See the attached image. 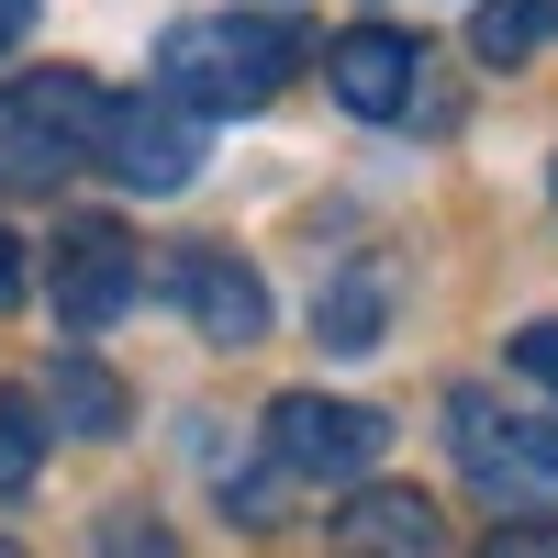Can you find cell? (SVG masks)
Listing matches in <instances>:
<instances>
[{"label":"cell","instance_id":"cell-7","mask_svg":"<svg viewBox=\"0 0 558 558\" xmlns=\"http://www.w3.org/2000/svg\"><path fill=\"white\" fill-rule=\"evenodd\" d=\"M413 78H425V45H413V34H391V23H357V34H336V45H324V89H336L357 123L413 112Z\"/></svg>","mask_w":558,"mask_h":558},{"label":"cell","instance_id":"cell-18","mask_svg":"<svg viewBox=\"0 0 558 558\" xmlns=\"http://www.w3.org/2000/svg\"><path fill=\"white\" fill-rule=\"evenodd\" d=\"M23 34H34V0H0V57H12Z\"/></svg>","mask_w":558,"mask_h":558},{"label":"cell","instance_id":"cell-10","mask_svg":"<svg viewBox=\"0 0 558 558\" xmlns=\"http://www.w3.org/2000/svg\"><path fill=\"white\" fill-rule=\"evenodd\" d=\"M34 402H45V425H68V436H123V413H134L101 357H57V380H45Z\"/></svg>","mask_w":558,"mask_h":558},{"label":"cell","instance_id":"cell-2","mask_svg":"<svg viewBox=\"0 0 558 558\" xmlns=\"http://www.w3.org/2000/svg\"><path fill=\"white\" fill-rule=\"evenodd\" d=\"M101 78L78 68H23V89H0V179L12 191H57V179L89 168V146H101Z\"/></svg>","mask_w":558,"mask_h":558},{"label":"cell","instance_id":"cell-11","mask_svg":"<svg viewBox=\"0 0 558 558\" xmlns=\"http://www.w3.org/2000/svg\"><path fill=\"white\" fill-rule=\"evenodd\" d=\"M558 45V0H481L470 12V57L481 68H525Z\"/></svg>","mask_w":558,"mask_h":558},{"label":"cell","instance_id":"cell-19","mask_svg":"<svg viewBox=\"0 0 558 558\" xmlns=\"http://www.w3.org/2000/svg\"><path fill=\"white\" fill-rule=\"evenodd\" d=\"M0 558H23V547H12V536H0Z\"/></svg>","mask_w":558,"mask_h":558},{"label":"cell","instance_id":"cell-16","mask_svg":"<svg viewBox=\"0 0 558 558\" xmlns=\"http://www.w3.org/2000/svg\"><path fill=\"white\" fill-rule=\"evenodd\" d=\"M470 558H558V525H502V536H481Z\"/></svg>","mask_w":558,"mask_h":558},{"label":"cell","instance_id":"cell-17","mask_svg":"<svg viewBox=\"0 0 558 558\" xmlns=\"http://www.w3.org/2000/svg\"><path fill=\"white\" fill-rule=\"evenodd\" d=\"M0 302H23V235L0 223Z\"/></svg>","mask_w":558,"mask_h":558},{"label":"cell","instance_id":"cell-9","mask_svg":"<svg viewBox=\"0 0 558 558\" xmlns=\"http://www.w3.org/2000/svg\"><path fill=\"white\" fill-rule=\"evenodd\" d=\"M436 547H447L436 502H425V492H402V481L357 492L347 514H336V558H436Z\"/></svg>","mask_w":558,"mask_h":558},{"label":"cell","instance_id":"cell-6","mask_svg":"<svg viewBox=\"0 0 558 558\" xmlns=\"http://www.w3.org/2000/svg\"><path fill=\"white\" fill-rule=\"evenodd\" d=\"M134 302V235L123 223H68L57 246V324L68 336H112Z\"/></svg>","mask_w":558,"mask_h":558},{"label":"cell","instance_id":"cell-13","mask_svg":"<svg viewBox=\"0 0 558 558\" xmlns=\"http://www.w3.org/2000/svg\"><path fill=\"white\" fill-rule=\"evenodd\" d=\"M45 470V402L34 391H0V502H23Z\"/></svg>","mask_w":558,"mask_h":558},{"label":"cell","instance_id":"cell-3","mask_svg":"<svg viewBox=\"0 0 558 558\" xmlns=\"http://www.w3.org/2000/svg\"><path fill=\"white\" fill-rule=\"evenodd\" d=\"M447 447H458V470H470L492 502H536V492H558V425L502 413L492 391H458V402H447Z\"/></svg>","mask_w":558,"mask_h":558},{"label":"cell","instance_id":"cell-20","mask_svg":"<svg viewBox=\"0 0 558 558\" xmlns=\"http://www.w3.org/2000/svg\"><path fill=\"white\" fill-rule=\"evenodd\" d=\"M547 191H558V179H547Z\"/></svg>","mask_w":558,"mask_h":558},{"label":"cell","instance_id":"cell-14","mask_svg":"<svg viewBox=\"0 0 558 558\" xmlns=\"http://www.w3.org/2000/svg\"><path fill=\"white\" fill-rule=\"evenodd\" d=\"M101 558H168V536L146 525V514H101V536H89Z\"/></svg>","mask_w":558,"mask_h":558},{"label":"cell","instance_id":"cell-1","mask_svg":"<svg viewBox=\"0 0 558 558\" xmlns=\"http://www.w3.org/2000/svg\"><path fill=\"white\" fill-rule=\"evenodd\" d=\"M291 57H302V34L279 12H202V23H168V45H157L168 101H191V112H257V101H279Z\"/></svg>","mask_w":558,"mask_h":558},{"label":"cell","instance_id":"cell-4","mask_svg":"<svg viewBox=\"0 0 558 558\" xmlns=\"http://www.w3.org/2000/svg\"><path fill=\"white\" fill-rule=\"evenodd\" d=\"M380 447H391V425L368 402H336V391H279L268 402V458L291 481H368Z\"/></svg>","mask_w":558,"mask_h":558},{"label":"cell","instance_id":"cell-5","mask_svg":"<svg viewBox=\"0 0 558 558\" xmlns=\"http://www.w3.org/2000/svg\"><path fill=\"white\" fill-rule=\"evenodd\" d=\"M101 157L123 191H191V168H202V112L191 101H101Z\"/></svg>","mask_w":558,"mask_h":558},{"label":"cell","instance_id":"cell-12","mask_svg":"<svg viewBox=\"0 0 558 558\" xmlns=\"http://www.w3.org/2000/svg\"><path fill=\"white\" fill-rule=\"evenodd\" d=\"M380 324H391V279H380V268H347L336 291L313 302V336H324V347H347V357L380 347Z\"/></svg>","mask_w":558,"mask_h":558},{"label":"cell","instance_id":"cell-8","mask_svg":"<svg viewBox=\"0 0 558 558\" xmlns=\"http://www.w3.org/2000/svg\"><path fill=\"white\" fill-rule=\"evenodd\" d=\"M168 302L191 313L213 347H257V336H268V279H257L246 257H223V246L168 257Z\"/></svg>","mask_w":558,"mask_h":558},{"label":"cell","instance_id":"cell-15","mask_svg":"<svg viewBox=\"0 0 558 558\" xmlns=\"http://www.w3.org/2000/svg\"><path fill=\"white\" fill-rule=\"evenodd\" d=\"M514 368H525V380L558 402V324H525V336H514Z\"/></svg>","mask_w":558,"mask_h":558}]
</instances>
